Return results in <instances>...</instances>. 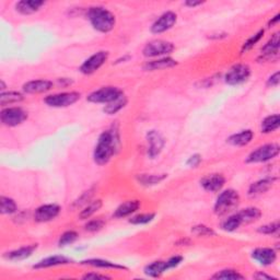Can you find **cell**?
Returning <instances> with one entry per match:
<instances>
[{
    "instance_id": "1",
    "label": "cell",
    "mask_w": 280,
    "mask_h": 280,
    "mask_svg": "<svg viewBox=\"0 0 280 280\" xmlns=\"http://www.w3.org/2000/svg\"><path fill=\"white\" fill-rule=\"evenodd\" d=\"M119 145V135L116 128L104 131L99 136L97 146L93 151V160L99 166H105L116 153Z\"/></svg>"
},
{
    "instance_id": "2",
    "label": "cell",
    "mask_w": 280,
    "mask_h": 280,
    "mask_svg": "<svg viewBox=\"0 0 280 280\" xmlns=\"http://www.w3.org/2000/svg\"><path fill=\"white\" fill-rule=\"evenodd\" d=\"M88 20L93 28L100 33L111 32L116 24V18L104 7H91L88 10Z\"/></svg>"
},
{
    "instance_id": "3",
    "label": "cell",
    "mask_w": 280,
    "mask_h": 280,
    "mask_svg": "<svg viewBox=\"0 0 280 280\" xmlns=\"http://www.w3.org/2000/svg\"><path fill=\"white\" fill-rule=\"evenodd\" d=\"M241 197L236 191L232 189L222 191L217 197L216 203H214L213 211L219 217L226 216V214L234 211L239 207Z\"/></svg>"
},
{
    "instance_id": "4",
    "label": "cell",
    "mask_w": 280,
    "mask_h": 280,
    "mask_svg": "<svg viewBox=\"0 0 280 280\" xmlns=\"http://www.w3.org/2000/svg\"><path fill=\"white\" fill-rule=\"evenodd\" d=\"M280 147L278 143L271 142L266 143V145H263L261 147L256 148L254 151L251 152L246 158V163H264L268 162L279 154Z\"/></svg>"
},
{
    "instance_id": "5",
    "label": "cell",
    "mask_w": 280,
    "mask_h": 280,
    "mask_svg": "<svg viewBox=\"0 0 280 280\" xmlns=\"http://www.w3.org/2000/svg\"><path fill=\"white\" fill-rule=\"evenodd\" d=\"M174 44L168 41L163 40H154L147 43L142 49V54L147 58H161V57H167L174 51Z\"/></svg>"
},
{
    "instance_id": "6",
    "label": "cell",
    "mask_w": 280,
    "mask_h": 280,
    "mask_svg": "<svg viewBox=\"0 0 280 280\" xmlns=\"http://www.w3.org/2000/svg\"><path fill=\"white\" fill-rule=\"evenodd\" d=\"M81 95L79 92H61L55 93V95L47 96L44 99V102L49 107H55V109H63V107H68L77 103L80 100Z\"/></svg>"
},
{
    "instance_id": "7",
    "label": "cell",
    "mask_w": 280,
    "mask_h": 280,
    "mask_svg": "<svg viewBox=\"0 0 280 280\" xmlns=\"http://www.w3.org/2000/svg\"><path fill=\"white\" fill-rule=\"evenodd\" d=\"M123 95V91L117 87H103L90 93L87 100L96 104H109Z\"/></svg>"
},
{
    "instance_id": "8",
    "label": "cell",
    "mask_w": 280,
    "mask_h": 280,
    "mask_svg": "<svg viewBox=\"0 0 280 280\" xmlns=\"http://www.w3.org/2000/svg\"><path fill=\"white\" fill-rule=\"evenodd\" d=\"M0 119L7 127H17L27 119V112L19 106L6 107L0 113Z\"/></svg>"
},
{
    "instance_id": "9",
    "label": "cell",
    "mask_w": 280,
    "mask_h": 280,
    "mask_svg": "<svg viewBox=\"0 0 280 280\" xmlns=\"http://www.w3.org/2000/svg\"><path fill=\"white\" fill-rule=\"evenodd\" d=\"M279 47H280V39L279 33L271 35L269 41L265 44L262 49L261 54L258 56V63H270L276 61L279 57Z\"/></svg>"
},
{
    "instance_id": "10",
    "label": "cell",
    "mask_w": 280,
    "mask_h": 280,
    "mask_svg": "<svg viewBox=\"0 0 280 280\" xmlns=\"http://www.w3.org/2000/svg\"><path fill=\"white\" fill-rule=\"evenodd\" d=\"M251 77V68L245 64H238L225 76V82L229 85H239L246 82Z\"/></svg>"
},
{
    "instance_id": "11",
    "label": "cell",
    "mask_w": 280,
    "mask_h": 280,
    "mask_svg": "<svg viewBox=\"0 0 280 280\" xmlns=\"http://www.w3.org/2000/svg\"><path fill=\"white\" fill-rule=\"evenodd\" d=\"M109 56H110V54L106 51H100L96 54H93L89 57L88 59H85L82 63L79 70H80V73H82L83 75L95 74L107 61V59H109Z\"/></svg>"
},
{
    "instance_id": "12",
    "label": "cell",
    "mask_w": 280,
    "mask_h": 280,
    "mask_svg": "<svg viewBox=\"0 0 280 280\" xmlns=\"http://www.w3.org/2000/svg\"><path fill=\"white\" fill-rule=\"evenodd\" d=\"M146 139L148 142V157L150 159H155L157 157H159L164 146H166V139H164L161 133L154 131V129H151L147 133Z\"/></svg>"
},
{
    "instance_id": "13",
    "label": "cell",
    "mask_w": 280,
    "mask_h": 280,
    "mask_svg": "<svg viewBox=\"0 0 280 280\" xmlns=\"http://www.w3.org/2000/svg\"><path fill=\"white\" fill-rule=\"evenodd\" d=\"M177 21V14L173 11H167L158 18L151 25V32L153 34H161L171 30Z\"/></svg>"
},
{
    "instance_id": "14",
    "label": "cell",
    "mask_w": 280,
    "mask_h": 280,
    "mask_svg": "<svg viewBox=\"0 0 280 280\" xmlns=\"http://www.w3.org/2000/svg\"><path fill=\"white\" fill-rule=\"evenodd\" d=\"M61 211L60 206L56 204H46L40 206L37 210L34 212V220L37 222H41V224H44V222H49L59 216Z\"/></svg>"
},
{
    "instance_id": "15",
    "label": "cell",
    "mask_w": 280,
    "mask_h": 280,
    "mask_svg": "<svg viewBox=\"0 0 280 280\" xmlns=\"http://www.w3.org/2000/svg\"><path fill=\"white\" fill-rule=\"evenodd\" d=\"M251 256L261 266L267 267L271 266L277 261V251L272 247H257L253 251Z\"/></svg>"
},
{
    "instance_id": "16",
    "label": "cell",
    "mask_w": 280,
    "mask_h": 280,
    "mask_svg": "<svg viewBox=\"0 0 280 280\" xmlns=\"http://www.w3.org/2000/svg\"><path fill=\"white\" fill-rule=\"evenodd\" d=\"M226 184V177L219 173H212L204 176L200 179V185L203 189L209 193L221 192Z\"/></svg>"
},
{
    "instance_id": "17",
    "label": "cell",
    "mask_w": 280,
    "mask_h": 280,
    "mask_svg": "<svg viewBox=\"0 0 280 280\" xmlns=\"http://www.w3.org/2000/svg\"><path fill=\"white\" fill-rule=\"evenodd\" d=\"M39 244H31V245H25L22 247H19L17 250L10 251L3 255V257L7 261L10 262H21L27 260L28 257H31L35 251L38 250Z\"/></svg>"
},
{
    "instance_id": "18",
    "label": "cell",
    "mask_w": 280,
    "mask_h": 280,
    "mask_svg": "<svg viewBox=\"0 0 280 280\" xmlns=\"http://www.w3.org/2000/svg\"><path fill=\"white\" fill-rule=\"evenodd\" d=\"M54 83L51 80H45V79H38V80L27 81L23 84L22 90L26 95H40V93H45L52 90Z\"/></svg>"
},
{
    "instance_id": "19",
    "label": "cell",
    "mask_w": 280,
    "mask_h": 280,
    "mask_svg": "<svg viewBox=\"0 0 280 280\" xmlns=\"http://www.w3.org/2000/svg\"><path fill=\"white\" fill-rule=\"evenodd\" d=\"M73 260L71 258L64 256V255H53L43 258L40 262H38L35 265H33L34 269H45L51 268L56 266H65V265L73 264Z\"/></svg>"
},
{
    "instance_id": "20",
    "label": "cell",
    "mask_w": 280,
    "mask_h": 280,
    "mask_svg": "<svg viewBox=\"0 0 280 280\" xmlns=\"http://www.w3.org/2000/svg\"><path fill=\"white\" fill-rule=\"evenodd\" d=\"M277 177H265L250 185L247 195L250 197H257L268 192L275 185Z\"/></svg>"
},
{
    "instance_id": "21",
    "label": "cell",
    "mask_w": 280,
    "mask_h": 280,
    "mask_svg": "<svg viewBox=\"0 0 280 280\" xmlns=\"http://www.w3.org/2000/svg\"><path fill=\"white\" fill-rule=\"evenodd\" d=\"M141 207V202L138 199H132V200H127V202L120 204L116 210L114 211L113 217L121 219V218H126L132 216L133 213H135L137 210H139V208Z\"/></svg>"
},
{
    "instance_id": "22",
    "label": "cell",
    "mask_w": 280,
    "mask_h": 280,
    "mask_svg": "<svg viewBox=\"0 0 280 280\" xmlns=\"http://www.w3.org/2000/svg\"><path fill=\"white\" fill-rule=\"evenodd\" d=\"M80 265L83 266H91L96 268L102 269H115V270H128L124 265H120L117 263H113L107 260H102V258H89V260H84L80 262Z\"/></svg>"
},
{
    "instance_id": "23",
    "label": "cell",
    "mask_w": 280,
    "mask_h": 280,
    "mask_svg": "<svg viewBox=\"0 0 280 280\" xmlns=\"http://www.w3.org/2000/svg\"><path fill=\"white\" fill-rule=\"evenodd\" d=\"M178 63L171 58V57H161V58L158 59H152L147 61L145 65H143L142 68L146 71H157V70H163V69H168L176 66Z\"/></svg>"
},
{
    "instance_id": "24",
    "label": "cell",
    "mask_w": 280,
    "mask_h": 280,
    "mask_svg": "<svg viewBox=\"0 0 280 280\" xmlns=\"http://www.w3.org/2000/svg\"><path fill=\"white\" fill-rule=\"evenodd\" d=\"M43 6H45V2H40V0H22L16 4V10L23 16H30L35 12H38Z\"/></svg>"
},
{
    "instance_id": "25",
    "label": "cell",
    "mask_w": 280,
    "mask_h": 280,
    "mask_svg": "<svg viewBox=\"0 0 280 280\" xmlns=\"http://www.w3.org/2000/svg\"><path fill=\"white\" fill-rule=\"evenodd\" d=\"M254 133L251 129H245L238 134H233L227 139V142L234 147H244L253 140Z\"/></svg>"
},
{
    "instance_id": "26",
    "label": "cell",
    "mask_w": 280,
    "mask_h": 280,
    "mask_svg": "<svg viewBox=\"0 0 280 280\" xmlns=\"http://www.w3.org/2000/svg\"><path fill=\"white\" fill-rule=\"evenodd\" d=\"M167 270H169L167 261H155L148 264L147 266L143 268V272H145L148 277H151V278L160 277Z\"/></svg>"
},
{
    "instance_id": "27",
    "label": "cell",
    "mask_w": 280,
    "mask_h": 280,
    "mask_svg": "<svg viewBox=\"0 0 280 280\" xmlns=\"http://www.w3.org/2000/svg\"><path fill=\"white\" fill-rule=\"evenodd\" d=\"M238 214L242 221V225H248L260 220V218L262 217V211L256 207H247L240 210Z\"/></svg>"
},
{
    "instance_id": "28",
    "label": "cell",
    "mask_w": 280,
    "mask_h": 280,
    "mask_svg": "<svg viewBox=\"0 0 280 280\" xmlns=\"http://www.w3.org/2000/svg\"><path fill=\"white\" fill-rule=\"evenodd\" d=\"M280 126V117L278 114H272L269 116L265 117L262 120L261 131L263 134H270L276 132Z\"/></svg>"
},
{
    "instance_id": "29",
    "label": "cell",
    "mask_w": 280,
    "mask_h": 280,
    "mask_svg": "<svg viewBox=\"0 0 280 280\" xmlns=\"http://www.w3.org/2000/svg\"><path fill=\"white\" fill-rule=\"evenodd\" d=\"M168 177V174H140L137 175V181L142 186H154L163 182Z\"/></svg>"
},
{
    "instance_id": "30",
    "label": "cell",
    "mask_w": 280,
    "mask_h": 280,
    "mask_svg": "<svg viewBox=\"0 0 280 280\" xmlns=\"http://www.w3.org/2000/svg\"><path fill=\"white\" fill-rule=\"evenodd\" d=\"M24 100V97L22 93L17 91H9V92H2L0 95V104L2 106H7L11 104H16L22 102Z\"/></svg>"
},
{
    "instance_id": "31",
    "label": "cell",
    "mask_w": 280,
    "mask_h": 280,
    "mask_svg": "<svg viewBox=\"0 0 280 280\" xmlns=\"http://www.w3.org/2000/svg\"><path fill=\"white\" fill-rule=\"evenodd\" d=\"M103 206V202L101 199H97L93 200L90 204L85 206L83 209L79 213V219L80 220H88L90 219L93 214L97 213L100 209H101Z\"/></svg>"
},
{
    "instance_id": "32",
    "label": "cell",
    "mask_w": 280,
    "mask_h": 280,
    "mask_svg": "<svg viewBox=\"0 0 280 280\" xmlns=\"http://www.w3.org/2000/svg\"><path fill=\"white\" fill-rule=\"evenodd\" d=\"M128 102V100L127 98L123 95V96H120L118 99L115 100V101L109 103V104H106L104 107H103V112L107 115H115V114H117L119 111H121L124 109V107L126 106Z\"/></svg>"
},
{
    "instance_id": "33",
    "label": "cell",
    "mask_w": 280,
    "mask_h": 280,
    "mask_svg": "<svg viewBox=\"0 0 280 280\" xmlns=\"http://www.w3.org/2000/svg\"><path fill=\"white\" fill-rule=\"evenodd\" d=\"M242 226V221L238 213L231 214L221 222V229L226 232H234Z\"/></svg>"
},
{
    "instance_id": "34",
    "label": "cell",
    "mask_w": 280,
    "mask_h": 280,
    "mask_svg": "<svg viewBox=\"0 0 280 280\" xmlns=\"http://www.w3.org/2000/svg\"><path fill=\"white\" fill-rule=\"evenodd\" d=\"M18 211V206L16 202L10 197H0V212L3 214H13Z\"/></svg>"
},
{
    "instance_id": "35",
    "label": "cell",
    "mask_w": 280,
    "mask_h": 280,
    "mask_svg": "<svg viewBox=\"0 0 280 280\" xmlns=\"http://www.w3.org/2000/svg\"><path fill=\"white\" fill-rule=\"evenodd\" d=\"M211 278L217 280H241V279H244V276L240 274L238 270L224 269V270L217 271Z\"/></svg>"
},
{
    "instance_id": "36",
    "label": "cell",
    "mask_w": 280,
    "mask_h": 280,
    "mask_svg": "<svg viewBox=\"0 0 280 280\" xmlns=\"http://www.w3.org/2000/svg\"><path fill=\"white\" fill-rule=\"evenodd\" d=\"M264 33H265V30L264 28H261L260 31L252 35V37H251L247 41L244 42V44L242 45V48H241V54H246L248 51H251V49H252L257 43L262 40Z\"/></svg>"
},
{
    "instance_id": "37",
    "label": "cell",
    "mask_w": 280,
    "mask_h": 280,
    "mask_svg": "<svg viewBox=\"0 0 280 280\" xmlns=\"http://www.w3.org/2000/svg\"><path fill=\"white\" fill-rule=\"evenodd\" d=\"M155 218V213L153 212H147V213H139L129 219V224L136 225V226H142L148 225Z\"/></svg>"
},
{
    "instance_id": "38",
    "label": "cell",
    "mask_w": 280,
    "mask_h": 280,
    "mask_svg": "<svg viewBox=\"0 0 280 280\" xmlns=\"http://www.w3.org/2000/svg\"><path fill=\"white\" fill-rule=\"evenodd\" d=\"M79 238V235L76 231H74V230H69V231H66L64 232L60 238L58 240V246L59 247H65V246H68L70 245V244H74Z\"/></svg>"
},
{
    "instance_id": "39",
    "label": "cell",
    "mask_w": 280,
    "mask_h": 280,
    "mask_svg": "<svg viewBox=\"0 0 280 280\" xmlns=\"http://www.w3.org/2000/svg\"><path fill=\"white\" fill-rule=\"evenodd\" d=\"M192 233L196 236H204V238H210V236H216V231L210 227L205 225H197L192 228Z\"/></svg>"
},
{
    "instance_id": "40",
    "label": "cell",
    "mask_w": 280,
    "mask_h": 280,
    "mask_svg": "<svg viewBox=\"0 0 280 280\" xmlns=\"http://www.w3.org/2000/svg\"><path fill=\"white\" fill-rule=\"evenodd\" d=\"M105 226V221L101 218L92 219L89 220L87 224L84 225V230L88 232H98L100 230H102Z\"/></svg>"
},
{
    "instance_id": "41",
    "label": "cell",
    "mask_w": 280,
    "mask_h": 280,
    "mask_svg": "<svg viewBox=\"0 0 280 280\" xmlns=\"http://www.w3.org/2000/svg\"><path fill=\"white\" fill-rule=\"evenodd\" d=\"M279 228H280L279 221H275V222H271V224H267L260 227L257 229V232L265 235H272L279 231Z\"/></svg>"
},
{
    "instance_id": "42",
    "label": "cell",
    "mask_w": 280,
    "mask_h": 280,
    "mask_svg": "<svg viewBox=\"0 0 280 280\" xmlns=\"http://www.w3.org/2000/svg\"><path fill=\"white\" fill-rule=\"evenodd\" d=\"M93 192H95L93 190H89L88 192H84L82 195L80 196V198H79L78 200H76L74 206L75 207H80L82 205H85L88 202H90L91 197L93 196Z\"/></svg>"
},
{
    "instance_id": "43",
    "label": "cell",
    "mask_w": 280,
    "mask_h": 280,
    "mask_svg": "<svg viewBox=\"0 0 280 280\" xmlns=\"http://www.w3.org/2000/svg\"><path fill=\"white\" fill-rule=\"evenodd\" d=\"M203 161V158L200 154L198 153H195V154H193L191 155L188 161H186V166L190 167V168H197L200 163H202Z\"/></svg>"
},
{
    "instance_id": "44",
    "label": "cell",
    "mask_w": 280,
    "mask_h": 280,
    "mask_svg": "<svg viewBox=\"0 0 280 280\" xmlns=\"http://www.w3.org/2000/svg\"><path fill=\"white\" fill-rule=\"evenodd\" d=\"M279 82H280V74H279V71H276L275 74H272L267 79L266 85H267V87H269V88H275V87H278Z\"/></svg>"
},
{
    "instance_id": "45",
    "label": "cell",
    "mask_w": 280,
    "mask_h": 280,
    "mask_svg": "<svg viewBox=\"0 0 280 280\" xmlns=\"http://www.w3.org/2000/svg\"><path fill=\"white\" fill-rule=\"evenodd\" d=\"M182 262H183V257H182V256H179V255L172 256L171 258H169V260L167 261L168 266H169V269H172V268L177 267L178 265L181 264Z\"/></svg>"
},
{
    "instance_id": "46",
    "label": "cell",
    "mask_w": 280,
    "mask_h": 280,
    "mask_svg": "<svg viewBox=\"0 0 280 280\" xmlns=\"http://www.w3.org/2000/svg\"><path fill=\"white\" fill-rule=\"evenodd\" d=\"M83 279H93V280H105V279H111L110 276L98 274V272H87L82 276Z\"/></svg>"
},
{
    "instance_id": "47",
    "label": "cell",
    "mask_w": 280,
    "mask_h": 280,
    "mask_svg": "<svg viewBox=\"0 0 280 280\" xmlns=\"http://www.w3.org/2000/svg\"><path fill=\"white\" fill-rule=\"evenodd\" d=\"M253 278L255 279H258V280H277L278 278L277 277H274V276H271V275H268L266 274V272H264V271H258L256 272L255 275H253Z\"/></svg>"
},
{
    "instance_id": "48",
    "label": "cell",
    "mask_w": 280,
    "mask_h": 280,
    "mask_svg": "<svg viewBox=\"0 0 280 280\" xmlns=\"http://www.w3.org/2000/svg\"><path fill=\"white\" fill-rule=\"evenodd\" d=\"M203 4V2H192V0H189V2H186L184 5L186 7H189V8H196V7L202 6Z\"/></svg>"
},
{
    "instance_id": "49",
    "label": "cell",
    "mask_w": 280,
    "mask_h": 280,
    "mask_svg": "<svg viewBox=\"0 0 280 280\" xmlns=\"http://www.w3.org/2000/svg\"><path fill=\"white\" fill-rule=\"evenodd\" d=\"M279 20H280V14L278 13V14H276V16L269 21V22H268V26H269V27L274 26L275 24H277V23L279 22Z\"/></svg>"
},
{
    "instance_id": "50",
    "label": "cell",
    "mask_w": 280,
    "mask_h": 280,
    "mask_svg": "<svg viewBox=\"0 0 280 280\" xmlns=\"http://www.w3.org/2000/svg\"><path fill=\"white\" fill-rule=\"evenodd\" d=\"M129 59H131V56H129V55H125L124 57H121V58H118V59L116 60V64L125 63V61H127V60H129Z\"/></svg>"
},
{
    "instance_id": "51",
    "label": "cell",
    "mask_w": 280,
    "mask_h": 280,
    "mask_svg": "<svg viewBox=\"0 0 280 280\" xmlns=\"http://www.w3.org/2000/svg\"><path fill=\"white\" fill-rule=\"evenodd\" d=\"M6 88H7V85H6L5 81L4 80H0V90H2V92H5Z\"/></svg>"
}]
</instances>
